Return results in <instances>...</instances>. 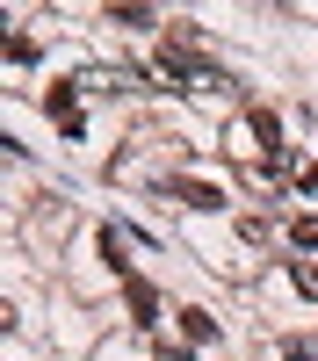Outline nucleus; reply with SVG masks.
Segmentation results:
<instances>
[{"mask_svg": "<svg viewBox=\"0 0 318 361\" xmlns=\"http://www.w3.org/2000/svg\"><path fill=\"white\" fill-rule=\"evenodd\" d=\"M173 195H181L188 209H217L224 202V188H210V180H173Z\"/></svg>", "mask_w": 318, "mask_h": 361, "instance_id": "f257e3e1", "label": "nucleus"}, {"mask_svg": "<svg viewBox=\"0 0 318 361\" xmlns=\"http://www.w3.org/2000/svg\"><path fill=\"white\" fill-rule=\"evenodd\" d=\"M130 318L145 325V333L159 325V304H152V289H145V282H130Z\"/></svg>", "mask_w": 318, "mask_h": 361, "instance_id": "f03ea898", "label": "nucleus"}, {"mask_svg": "<svg viewBox=\"0 0 318 361\" xmlns=\"http://www.w3.org/2000/svg\"><path fill=\"white\" fill-rule=\"evenodd\" d=\"M181 333L202 347V340H217V318H210V311H181Z\"/></svg>", "mask_w": 318, "mask_h": 361, "instance_id": "7ed1b4c3", "label": "nucleus"}, {"mask_svg": "<svg viewBox=\"0 0 318 361\" xmlns=\"http://www.w3.org/2000/svg\"><path fill=\"white\" fill-rule=\"evenodd\" d=\"M289 246H297V253H318V217H297V224H289Z\"/></svg>", "mask_w": 318, "mask_h": 361, "instance_id": "20e7f679", "label": "nucleus"}, {"mask_svg": "<svg viewBox=\"0 0 318 361\" xmlns=\"http://www.w3.org/2000/svg\"><path fill=\"white\" fill-rule=\"evenodd\" d=\"M297 282H304V289L318 296V260H304V267H297Z\"/></svg>", "mask_w": 318, "mask_h": 361, "instance_id": "39448f33", "label": "nucleus"}, {"mask_svg": "<svg viewBox=\"0 0 318 361\" xmlns=\"http://www.w3.org/2000/svg\"><path fill=\"white\" fill-rule=\"evenodd\" d=\"M297 188H304V195H318V166H304V173H297Z\"/></svg>", "mask_w": 318, "mask_h": 361, "instance_id": "423d86ee", "label": "nucleus"}]
</instances>
